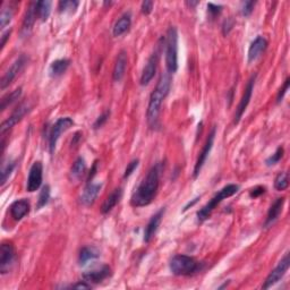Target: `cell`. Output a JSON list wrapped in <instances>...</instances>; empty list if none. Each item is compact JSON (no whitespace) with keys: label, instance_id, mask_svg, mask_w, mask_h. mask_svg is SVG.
<instances>
[{"label":"cell","instance_id":"1","mask_svg":"<svg viewBox=\"0 0 290 290\" xmlns=\"http://www.w3.org/2000/svg\"><path fill=\"white\" fill-rule=\"evenodd\" d=\"M163 170V163L158 162L148 170L146 176L142 182L133 193L131 198V204L134 208H143L151 204L158 193L160 185V177Z\"/></svg>","mask_w":290,"mask_h":290},{"label":"cell","instance_id":"2","mask_svg":"<svg viewBox=\"0 0 290 290\" xmlns=\"http://www.w3.org/2000/svg\"><path fill=\"white\" fill-rule=\"evenodd\" d=\"M171 87V74L165 72L159 78L158 84H156L155 89L150 95V100H148L147 111H146V120L150 127L154 128L158 124L160 110H161V105L163 100L169 93Z\"/></svg>","mask_w":290,"mask_h":290},{"label":"cell","instance_id":"3","mask_svg":"<svg viewBox=\"0 0 290 290\" xmlns=\"http://www.w3.org/2000/svg\"><path fill=\"white\" fill-rule=\"evenodd\" d=\"M239 190V186L235 185V184H229L227 186H224L223 188H221L219 192H218L215 196H213L211 200H210L207 204L202 208L200 211L197 212V219L200 222H203V221L208 220L211 213L213 212L218 205H219L221 202L226 198L230 197L232 195H235Z\"/></svg>","mask_w":290,"mask_h":290},{"label":"cell","instance_id":"4","mask_svg":"<svg viewBox=\"0 0 290 290\" xmlns=\"http://www.w3.org/2000/svg\"><path fill=\"white\" fill-rule=\"evenodd\" d=\"M166 44V66L169 74L178 70V32L175 26H170L165 40Z\"/></svg>","mask_w":290,"mask_h":290},{"label":"cell","instance_id":"5","mask_svg":"<svg viewBox=\"0 0 290 290\" xmlns=\"http://www.w3.org/2000/svg\"><path fill=\"white\" fill-rule=\"evenodd\" d=\"M170 270L175 276H190L201 270V263L188 255L178 254L171 258Z\"/></svg>","mask_w":290,"mask_h":290},{"label":"cell","instance_id":"6","mask_svg":"<svg viewBox=\"0 0 290 290\" xmlns=\"http://www.w3.org/2000/svg\"><path fill=\"white\" fill-rule=\"evenodd\" d=\"M74 125V120L72 119L71 117H63V118H59L58 120L56 121L55 124L50 129V133H49V151H50V153L53 154L55 153V150H56V145L57 142H58L60 135L65 133L66 131H68L72 126Z\"/></svg>","mask_w":290,"mask_h":290},{"label":"cell","instance_id":"7","mask_svg":"<svg viewBox=\"0 0 290 290\" xmlns=\"http://www.w3.org/2000/svg\"><path fill=\"white\" fill-rule=\"evenodd\" d=\"M289 266H290V258H289V253H287L284 256V258L279 262V264L271 271L268 278L265 279L264 284H263L262 288L269 289L272 287V286L278 284V282L285 277V274L287 273V271L289 270Z\"/></svg>","mask_w":290,"mask_h":290},{"label":"cell","instance_id":"8","mask_svg":"<svg viewBox=\"0 0 290 290\" xmlns=\"http://www.w3.org/2000/svg\"><path fill=\"white\" fill-rule=\"evenodd\" d=\"M28 63L29 58L25 55H21L16 60H15L13 65L8 68V71H7L2 76L1 82H0V87H1V90H5L9 84H11V82L17 77V75L24 70V67Z\"/></svg>","mask_w":290,"mask_h":290},{"label":"cell","instance_id":"9","mask_svg":"<svg viewBox=\"0 0 290 290\" xmlns=\"http://www.w3.org/2000/svg\"><path fill=\"white\" fill-rule=\"evenodd\" d=\"M30 110H31V106H30L28 102H24V104L18 106L17 108L14 110L13 113H11L6 120L2 121L1 128H0V133H1V135L5 134L6 132H8L9 129L13 128L15 125L20 123V121L23 119V117H24Z\"/></svg>","mask_w":290,"mask_h":290},{"label":"cell","instance_id":"10","mask_svg":"<svg viewBox=\"0 0 290 290\" xmlns=\"http://www.w3.org/2000/svg\"><path fill=\"white\" fill-rule=\"evenodd\" d=\"M16 252L10 243H3L0 247V272L6 274L9 272L11 265L14 264Z\"/></svg>","mask_w":290,"mask_h":290},{"label":"cell","instance_id":"11","mask_svg":"<svg viewBox=\"0 0 290 290\" xmlns=\"http://www.w3.org/2000/svg\"><path fill=\"white\" fill-rule=\"evenodd\" d=\"M255 79H256V75H253L250 78L249 83H247V85L245 87V92H244L243 97H242V99H240V101H239V105L237 107V109H236L235 120H234L235 124H238L239 123V120L242 119L244 112L246 111L247 107H249V105H250L251 99H252V94H253V91H254Z\"/></svg>","mask_w":290,"mask_h":290},{"label":"cell","instance_id":"12","mask_svg":"<svg viewBox=\"0 0 290 290\" xmlns=\"http://www.w3.org/2000/svg\"><path fill=\"white\" fill-rule=\"evenodd\" d=\"M42 181H43V166H42L41 161H36L29 173L28 184H26L28 192H36L42 185Z\"/></svg>","mask_w":290,"mask_h":290},{"label":"cell","instance_id":"13","mask_svg":"<svg viewBox=\"0 0 290 290\" xmlns=\"http://www.w3.org/2000/svg\"><path fill=\"white\" fill-rule=\"evenodd\" d=\"M215 139H216V128H213L211 133L209 134L207 142H205L203 148H202V152L200 153V155H198L197 161L195 163V167H194V174H193L194 178H196L198 175H200L202 168H203V166H204V163L207 162V160L210 155V152H211L212 147H213Z\"/></svg>","mask_w":290,"mask_h":290},{"label":"cell","instance_id":"14","mask_svg":"<svg viewBox=\"0 0 290 290\" xmlns=\"http://www.w3.org/2000/svg\"><path fill=\"white\" fill-rule=\"evenodd\" d=\"M110 276H111V269H110L109 265L104 264L84 272L82 278L83 280L87 281L89 284H100Z\"/></svg>","mask_w":290,"mask_h":290},{"label":"cell","instance_id":"15","mask_svg":"<svg viewBox=\"0 0 290 290\" xmlns=\"http://www.w3.org/2000/svg\"><path fill=\"white\" fill-rule=\"evenodd\" d=\"M159 53H160V50L159 49H156V50L152 53L150 58H148L146 65H145L143 68L142 75H141V79H140L141 85L143 86L147 85V84L153 79L155 72H156V67H158Z\"/></svg>","mask_w":290,"mask_h":290},{"label":"cell","instance_id":"16","mask_svg":"<svg viewBox=\"0 0 290 290\" xmlns=\"http://www.w3.org/2000/svg\"><path fill=\"white\" fill-rule=\"evenodd\" d=\"M36 17H37L36 2H31L30 3V6L28 7L24 20H23V23H22V29H21L22 37H28L30 34H31Z\"/></svg>","mask_w":290,"mask_h":290},{"label":"cell","instance_id":"17","mask_svg":"<svg viewBox=\"0 0 290 290\" xmlns=\"http://www.w3.org/2000/svg\"><path fill=\"white\" fill-rule=\"evenodd\" d=\"M165 211H166L165 208L160 209L159 211L151 218L150 221H148V223L146 224V227H145V230H144V238L143 239H144L145 243H150L151 239L154 237L155 232H156V230H158L160 223H161V221H162Z\"/></svg>","mask_w":290,"mask_h":290},{"label":"cell","instance_id":"18","mask_svg":"<svg viewBox=\"0 0 290 290\" xmlns=\"http://www.w3.org/2000/svg\"><path fill=\"white\" fill-rule=\"evenodd\" d=\"M266 48H268V40L265 37L258 36L256 39L252 42L249 48V53H247L249 63L255 62L266 50Z\"/></svg>","mask_w":290,"mask_h":290},{"label":"cell","instance_id":"19","mask_svg":"<svg viewBox=\"0 0 290 290\" xmlns=\"http://www.w3.org/2000/svg\"><path fill=\"white\" fill-rule=\"evenodd\" d=\"M30 210H31V204L28 200L25 198L17 200L10 205V216L15 221H20L26 215H29Z\"/></svg>","mask_w":290,"mask_h":290},{"label":"cell","instance_id":"20","mask_svg":"<svg viewBox=\"0 0 290 290\" xmlns=\"http://www.w3.org/2000/svg\"><path fill=\"white\" fill-rule=\"evenodd\" d=\"M126 67H127V53L125 50H121L118 53L112 71V79L114 82H120L124 78Z\"/></svg>","mask_w":290,"mask_h":290},{"label":"cell","instance_id":"21","mask_svg":"<svg viewBox=\"0 0 290 290\" xmlns=\"http://www.w3.org/2000/svg\"><path fill=\"white\" fill-rule=\"evenodd\" d=\"M101 187H102L101 184L89 181V184L86 185L85 188H84V192L81 196L82 204L86 205V207L92 205L95 202V200H97L99 193H100Z\"/></svg>","mask_w":290,"mask_h":290},{"label":"cell","instance_id":"22","mask_svg":"<svg viewBox=\"0 0 290 290\" xmlns=\"http://www.w3.org/2000/svg\"><path fill=\"white\" fill-rule=\"evenodd\" d=\"M285 204V197H279L277 198V201L271 205V208L268 212V217H266L264 227H269L271 224L276 222V220L279 218L280 213L282 211V208H284Z\"/></svg>","mask_w":290,"mask_h":290},{"label":"cell","instance_id":"23","mask_svg":"<svg viewBox=\"0 0 290 290\" xmlns=\"http://www.w3.org/2000/svg\"><path fill=\"white\" fill-rule=\"evenodd\" d=\"M121 196H123V189H121L120 187H119V188L113 189L112 193L106 198V201L104 202V204H102L101 212L104 213V215L109 213L114 207H116L118 203H119Z\"/></svg>","mask_w":290,"mask_h":290},{"label":"cell","instance_id":"24","mask_svg":"<svg viewBox=\"0 0 290 290\" xmlns=\"http://www.w3.org/2000/svg\"><path fill=\"white\" fill-rule=\"evenodd\" d=\"M132 25V16L129 13L124 14L119 20L114 23L113 29H112V34L113 36H120L126 33L131 28Z\"/></svg>","mask_w":290,"mask_h":290},{"label":"cell","instance_id":"25","mask_svg":"<svg viewBox=\"0 0 290 290\" xmlns=\"http://www.w3.org/2000/svg\"><path fill=\"white\" fill-rule=\"evenodd\" d=\"M71 65L70 59H57L50 65V68H49V72H50V75L52 77H59L63 74L66 72Z\"/></svg>","mask_w":290,"mask_h":290},{"label":"cell","instance_id":"26","mask_svg":"<svg viewBox=\"0 0 290 290\" xmlns=\"http://www.w3.org/2000/svg\"><path fill=\"white\" fill-rule=\"evenodd\" d=\"M99 256H100V252L95 247H83L78 255V263L79 265H85L87 262L93 261V259L98 258Z\"/></svg>","mask_w":290,"mask_h":290},{"label":"cell","instance_id":"27","mask_svg":"<svg viewBox=\"0 0 290 290\" xmlns=\"http://www.w3.org/2000/svg\"><path fill=\"white\" fill-rule=\"evenodd\" d=\"M86 171V163L85 160H84L82 156H79L75 160L74 165H72L71 169V178L72 181H77V179L81 178Z\"/></svg>","mask_w":290,"mask_h":290},{"label":"cell","instance_id":"28","mask_svg":"<svg viewBox=\"0 0 290 290\" xmlns=\"http://www.w3.org/2000/svg\"><path fill=\"white\" fill-rule=\"evenodd\" d=\"M51 5L52 2L49 0H43V1H36V13L37 17L42 22H45L48 20L49 15L51 13Z\"/></svg>","mask_w":290,"mask_h":290},{"label":"cell","instance_id":"29","mask_svg":"<svg viewBox=\"0 0 290 290\" xmlns=\"http://www.w3.org/2000/svg\"><path fill=\"white\" fill-rule=\"evenodd\" d=\"M21 95H22V87H18V89L14 90L11 93L7 94L6 97H3L2 100H1V106H0V109H1V111H3V110H6L9 106L15 104V102H16L18 99L21 98Z\"/></svg>","mask_w":290,"mask_h":290},{"label":"cell","instance_id":"30","mask_svg":"<svg viewBox=\"0 0 290 290\" xmlns=\"http://www.w3.org/2000/svg\"><path fill=\"white\" fill-rule=\"evenodd\" d=\"M289 186V175L288 173H280L274 179V188L277 190H286Z\"/></svg>","mask_w":290,"mask_h":290},{"label":"cell","instance_id":"31","mask_svg":"<svg viewBox=\"0 0 290 290\" xmlns=\"http://www.w3.org/2000/svg\"><path fill=\"white\" fill-rule=\"evenodd\" d=\"M15 167H16V162L15 161H11L9 160L8 162H3L2 163V167H1V179H0V181H1V186L5 185V182L7 181V179L9 178V176L13 173V170L15 169Z\"/></svg>","mask_w":290,"mask_h":290},{"label":"cell","instance_id":"32","mask_svg":"<svg viewBox=\"0 0 290 290\" xmlns=\"http://www.w3.org/2000/svg\"><path fill=\"white\" fill-rule=\"evenodd\" d=\"M78 5L79 2L75 0H64V1H59L58 10L59 13H74Z\"/></svg>","mask_w":290,"mask_h":290},{"label":"cell","instance_id":"33","mask_svg":"<svg viewBox=\"0 0 290 290\" xmlns=\"http://www.w3.org/2000/svg\"><path fill=\"white\" fill-rule=\"evenodd\" d=\"M49 200H50V187L49 185H45L42 187L41 192H40V195H39V200H37V205L36 208L37 209H41L45 207V205L48 204Z\"/></svg>","mask_w":290,"mask_h":290},{"label":"cell","instance_id":"34","mask_svg":"<svg viewBox=\"0 0 290 290\" xmlns=\"http://www.w3.org/2000/svg\"><path fill=\"white\" fill-rule=\"evenodd\" d=\"M284 153H285L284 147H282V146H279V147H278V148H277V151L274 152V153H273L272 155H271L270 158L266 159V161H265L266 166L271 167V166L277 165V163L279 162L280 160L282 159V156H284Z\"/></svg>","mask_w":290,"mask_h":290},{"label":"cell","instance_id":"35","mask_svg":"<svg viewBox=\"0 0 290 290\" xmlns=\"http://www.w3.org/2000/svg\"><path fill=\"white\" fill-rule=\"evenodd\" d=\"M13 17V9L10 7H5L0 15V28L3 29L7 24H9Z\"/></svg>","mask_w":290,"mask_h":290},{"label":"cell","instance_id":"36","mask_svg":"<svg viewBox=\"0 0 290 290\" xmlns=\"http://www.w3.org/2000/svg\"><path fill=\"white\" fill-rule=\"evenodd\" d=\"M221 11H222V6L221 5H216V3L212 2L208 3V13L212 20H215L217 16H219Z\"/></svg>","mask_w":290,"mask_h":290},{"label":"cell","instance_id":"37","mask_svg":"<svg viewBox=\"0 0 290 290\" xmlns=\"http://www.w3.org/2000/svg\"><path fill=\"white\" fill-rule=\"evenodd\" d=\"M109 117H110V110H107V111H105L104 113L101 114L100 117L98 118L97 120H95V123L93 124V128L94 129L101 128L102 126H104L107 123V120L109 119Z\"/></svg>","mask_w":290,"mask_h":290},{"label":"cell","instance_id":"38","mask_svg":"<svg viewBox=\"0 0 290 290\" xmlns=\"http://www.w3.org/2000/svg\"><path fill=\"white\" fill-rule=\"evenodd\" d=\"M255 2L254 1H244L242 3V14L243 16L249 17L250 15L253 13Z\"/></svg>","mask_w":290,"mask_h":290},{"label":"cell","instance_id":"39","mask_svg":"<svg viewBox=\"0 0 290 290\" xmlns=\"http://www.w3.org/2000/svg\"><path fill=\"white\" fill-rule=\"evenodd\" d=\"M289 84H290V78L288 77V78L285 81L284 86H282L281 89L279 90V92H278V95H277V104H280V102L282 101V99L285 98L286 93L288 92V90H289Z\"/></svg>","mask_w":290,"mask_h":290},{"label":"cell","instance_id":"40","mask_svg":"<svg viewBox=\"0 0 290 290\" xmlns=\"http://www.w3.org/2000/svg\"><path fill=\"white\" fill-rule=\"evenodd\" d=\"M137 167H139V160H137V159L132 160V161L128 163L127 168H126L125 174H124V178L126 179V178H128L129 176H132V174L134 173Z\"/></svg>","mask_w":290,"mask_h":290},{"label":"cell","instance_id":"41","mask_svg":"<svg viewBox=\"0 0 290 290\" xmlns=\"http://www.w3.org/2000/svg\"><path fill=\"white\" fill-rule=\"evenodd\" d=\"M153 1H150V0H145V1L142 2V6H141V10L144 15H148L153 9Z\"/></svg>","mask_w":290,"mask_h":290},{"label":"cell","instance_id":"42","mask_svg":"<svg viewBox=\"0 0 290 290\" xmlns=\"http://www.w3.org/2000/svg\"><path fill=\"white\" fill-rule=\"evenodd\" d=\"M264 192H265V187L257 186V187H255V188H253V189L251 190V192H250V196L252 198H256L258 196H261L262 194H264Z\"/></svg>","mask_w":290,"mask_h":290},{"label":"cell","instance_id":"43","mask_svg":"<svg viewBox=\"0 0 290 290\" xmlns=\"http://www.w3.org/2000/svg\"><path fill=\"white\" fill-rule=\"evenodd\" d=\"M232 26H234V21H232V20H227L226 22L223 23V25H222V31H223V34H224V36H227V34L231 31Z\"/></svg>","mask_w":290,"mask_h":290},{"label":"cell","instance_id":"44","mask_svg":"<svg viewBox=\"0 0 290 290\" xmlns=\"http://www.w3.org/2000/svg\"><path fill=\"white\" fill-rule=\"evenodd\" d=\"M72 288L74 289H90L91 288V284H89V282L83 280V281H78L77 284L72 285Z\"/></svg>","mask_w":290,"mask_h":290},{"label":"cell","instance_id":"45","mask_svg":"<svg viewBox=\"0 0 290 290\" xmlns=\"http://www.w3.org/2000/svg\"><path fill=\"white\" fill-rule=\"evenodd\" d=\"M10 33H11V30H7L6 32H3L2 33V36H1V43H0V45H1V47H0V49H2L5 48V45H6V42H7V40L9 39V36H10Z\"/></svg>","mask_w":290,"mask_h":290},{"label":"cell","instance_id":"46","mask_svg":"<svg viewBox=\"0 0 290 290\" xmlns=\"http://www.w3.org/2000/svg\"><path fill=\"white\" fill-rule=\"evenodd\" d=\"M186 5H188L189 7H195L196 5H198V1H187Z\"/></svg>","mask_w":290,"mask_h":290}]
</instances>
